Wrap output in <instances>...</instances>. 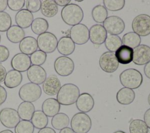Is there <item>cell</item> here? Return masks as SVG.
Masks as SVG:
<instances>
[{
    "instance_id": "6da1fadb",
    "label": "cell",
    "mask_w": 150,
    "mask_h": 133,
    "mask_svg": "<svg viewBox=\"0 0 150 133\" xmlns=\"http://www.w3.org/2000/svg\"><path fill=\"white\" fill-rule=\"evenodd\" d=\"M80 96L79 87L72 83H67L61 86L57 94V100L60 104L70 105L74 104Z\"/></svg>"
},
{
    "instance_id": "7a4b0ae2",
    "label": "cell",
    "mask_w": 150,
    "mask_h": 133,
    "mask_svg": "<svg viewBox=\"0 0 150 133\" xmlns=\"http://www.w3.org/2000/svg\"><path fill=\"white\" fill-rule=\"evenodd\" d=\"M84 16L81 8L76 4H69L61 11V17L63 22L68 25L74 26L79 24Z\"/></svg>"
},
{
    "instance_id": "3957f363",
    "label": "cell",
    "mask_w": 150,
    "mask_h": 133,
    "mask_svg": "<svg viewBox=\"0 0 150 133\" xmlns=\"http://www.w3.org/2000/svg\"><path fill=\"white\" fill-rule=\"evenodd\" d=\"M120 81L124 87L130 89L139 87L143 81L142 74L135 69H128L122 71L120 74Z\"/></svg>"
},
{
    "instance_id": "277c9868",
    "label": "cell",
    "mask_w": 150,
    "mask_h": 133,
    "mask_svg": "<svg viewBox=\"0 0 150 133\" xmlns=\"http://www.w3.org/2000/svg\"><path fill=\"white\" fill-rule=\"evenodd\" d=\"M70 125L75 133H87L91 128V120L87 114L77 112L73 116Z\"/></svg>"
},
{
    "instance_id": "5b68a950",
    "label": "cell",
    "mask_w": 150,
    "mask_h": 133,
    "mask_svg": "<svg viewBox=\"0 0 150 133\" xmlns=\"http://www.w3.org/2000/svg\"><path fill=\"white\" fill-rule=\"evenodd\" d=\"M20 98L26 102H35L42 95L41 87L36 84L28 83L21 86L18 93Z\"/></svg>"
},
{
    "instance_id": "8992f818",
    "label": "cell",
    "mask_w": 150,
    "mask_h": 133,
    "mask_svg": "<svg viewBox=\"0 0 150 133\" xmlns=\"http://www.w3.org/2000/svg\"><path fill=\"white\" fill-rule=\"evenodd\" d=\"M36 40L39 50L45 53H51L57 48V39L51 32H46L38 35Z\"/></svg>"
},
{
    "instance_id": "52a82bcc",
    "label": "cell",
    "mask_w": 150,
    "mask_h": 133,
    "mask_svg": "<svg viewBox=\"0 0 150 133\" xmlns=\"http://www.w3.org/2000/svg\"><path fill=\"white\" fill-rule=\"evenodd\" d=\"M132 29L139 36L150 35V16L140 14L135 16L132 22Z\"/></svg>"
},
{
    "instance_id": "ba28073f",
    "label": "cell",
    "mask_w": 150,
    "mask_h": 133,
    "mask_svg": "<svg viewBox=\"0 0 150 133\" xmlns=\"http://www.w3.org/2000/svg\"><path fill=\"white\" fill-rule=\"evenodd\" d=\"M54 69L57 74L66 77L74 71V64L73 60L67 56L58 57L54 62Z\"/></svg>"
},
{
    "instance_id": "9c48e42d",
    "label": "cell",
    "mask_w": 150,
    "mask_h": 133,
    "mask_svg": "<svg viewBox=\"0 0 150 133\" xmlns=\"http://www.w3.org/2000/svg\"><path fill=\"white\" fill-rule=\"evenodd\" d=\"M70 37L77 45H83L89 40V30L84 24L73 26L70 30Z\"/></svg>"
},
{
    "instance_id": "30bf717a",
    "label": "cell",
    "mask_w": 150,
    "mask_h": 133,
    "mask_svg": "<svg viewBox=\"0 0 150 133\" xmlns=\"http://www.w3.org/2000/svg\"><path fill=\"white\" fill-rule=\"evenodd\" d=\"M18 111L12 108H4L0 111V121L8 128H13L20 122Z\"/></svg>"
},
{
    "instance_id": "8fae6325",
    "label": "cell",
    "mask_w": 150,
    "mask_h": 133,
    "mask_svg": "<svg viewBox=\"0 0 150 133\" xmlns=\"http://www.w3.org/2000/svg\"><path fill=\"white\" fill-rule=\"evenodd\" d=\"M103 27L110 35H118L123 32L125 29L124 21L117 16H110L104 21Z\"/></svg>"
},
{
    "instance_id": "7c38bea8",
    "label": "cell",
    "mask_w": 150,
    "mask_h": 133,
    "mask_svg": "<svg viewBox=\"0 0 150 133\" xmlns=\"http://www.w3.org/2000/svg\"><path fill=\"white\" fill-rule=\"evenodd\" d=\"M99 65L104 71L107 73H112L117 70L119 63L115 54L110 52H105L100 57Z\"/></svg>"
},
{
    "instance_id": "4fadbf2b",
    "label": "cell",
    "mask_w": 150,
    "mask_h": 133,
    "mask_svg": "<svg viewBox=\"0 0 150 133\" xmlns=\"http://www.w3.org/2000/svg\"><path fill=\"white\" fill-rule=\"evenodd\" d=\"M30 57L22 53L15 54L11 59V65L13 70L19 72L27 71L31 66Z\"/></svg>"
},
{
    "instance_id": "5bb4252c",
    "label": "cell",
    "mask_w": 150,
    "mask_h": 133,
    "mask_svg": "<svg viewBox=\"0 0 150 133\" xmlns=\"http://www.w3.org/2000/svg\"><path fill=\"white\" fill-rule=\"evenodd\" d=\"M150 61V47L140 45L133 49L132 62L137 65L146 64Z\"/></svg>"
},
{
    "instance_id": "9a60e30c",
    "label": "cell",
    "mask_w": 150,
    "mask_h": 133,
    "mask_svg": "<svg viewBox=\"0 0 150 133\" xmlns=\"http://www.w3.org/2000/svg\"><path fill=\"white\" fill-rule=\"evenodd\" d=\"M107 32L100 24H96L91 26L89 29V39L94 45H100L105 41Z\"/></svg>"
},
{
    "instance_id": "2e32d148",
    "label": "cell",
    "mask_w": 150,
    "mask_h": 133,
    "mask_svg": "<svg viewBox=\"0 0 150 133\" xmlns=\"http://www.w3.org/2000/svg\"><path fill=\"white\" fill-rule=\"evenodd\" d=\"M27 77L30 83L40 85L45 81L47 73L42 67L32 65L27 70Z\"/></svg>"
},
{
    "instance_id": "e0dca14e",
    "label": "cell",
    "mask_w": 150,
    "mask_h": 133,
    "mask_svg": "<svg viewBox=\"0 0 150 133\" xmlns=\"http://www.w3.org/2000/svg\"><path fill=\"white\" fill-rule=\"evenodd\" d=\"M61 87V83L55 74L48 76L42 84L44 93L50 96L56 95Z\"/></svg>"
},
{
    "instance_id": "ac0fdd59",
    "label": "cell",
    "mask_w": 150,
    "mask_h": 133,
    "mask_svg": "<svg viewBox=\"0 0 150 133\" xmlns=\"http://www.w3.org/2000/svg\"><path fill=\"white\" fill-rule=\"evenodd\" d=\"M76 104L77 109L80 112L86 113L90 111L93 108L94 100L91 95L87 93H83L80 94Z\"/></svg>"
},
{
    "instance_id": "d6986e66",
    "label": "cell",
    "mask_w": 150,
    "mask_h": 133,
    "mask_svg": "<svg viewBox=\"0 0 150 133\" xmlns=\"http://www.w3.org/2000/svg\"><path fill=\"white\" fill-rule=\"evenodd\" d=\"M15 20L17 25L23 29L31 25L33 21V15L26 9H22L16 13Z\"/></svg>"
},
{
    "instance_id": "ffe728a7",
    "label": "cell",
    "mask_w": 150,
    "mask_h": 133,
    "mask_svg": "<svg viewBox=\"0 0 150 133\" xmlns=\"http://www.w3.org/2000/svg\"><path fill=\"white\" fill-rule=\"evenodd\" d=\"M57 49L59 53L64 56L70 55L75 49V43L69 36H63L57 42Z\"/></svg>"
},
{
    "instance_id": "44dd1931",
    "label": "cell",
    "mask_w": 150,
    "mask_h": 133,
    "mask_svg": "<svg viewBox=\"0 0 150 133\" xmlns=\"http://www.w3.org/2000/svg\"><path fill=\"white\" fill-rule=\"evenodd\" d=\"M19 48L21 53L28 56L31 55L38 50L37 40L32 36L25 37L19 43Z\"/></svg>"
},
{
    "instance_id": "7402d4cb",
    "label": "cell",
    "mask_w": 150,
    "mask_h": 133,
    "mask_svg": "<svg viewBox=\"0 0 150 133\" xmlns=\"http://www.w3.org/2000/svg\"><path fill=\"white\" fill-rule=\"evenodd\" d=\"M60 109V104L54 98L46 99L42 105V110L44 114L49 117H52L59 113Z\"/></svg>"
},
{
    "instance_id": "603a6c76",
    "label": "cell",
    "mask_w": 150,
    "mask_h": 133,
    "mask_svg": "<svg viewBox=\"0 0 150 133\" xmlns=\"http://www.w3.org/2000/svg\"><path fill=\"white\" fill-rule=\"evenodd\" d=\"M115 56L118 63L121 64H128L132 62L133 49L125 45H122L116 50Z\"/></svg>"
},
{
    "instance_id": "cb8c5ba5",
    "label": "cell",
    "mask_w": 150,
    "mask_h": 133,
    "mask_svg": "<svg viewBox=\"0 0 150 133\" xmlns=\"http://www.w3.org/2000/svg\"><path fill=\"white\" fill-rule=\"evenodd\" d=\"M135 97V94L133 90L123 87L120 89L117 94L116 99L118 103L122 105H129L131 104Z\"/></svg>"
},
{
    "instance_id": "d4e9b609",
    "label": "cell",
    "mask_w": 150,
    "mask_h": 133,
    "mask_svg": "<svg viewBox=\"0 0 150 133\" xmlns=\"http://www.w3.org/2000/svg\"><path fill=\"white\" fill-rule=\"evenodd\" d=\"M22 81V74L21 72L11 70L6 73L4 79L5 86L9 88H13L21 84Z\"/></svg>"
},
{
    "instance_id": "484cf974",
    "label": "cell",
    "mask_w": 150,
    "mask_h": 133,
    "mask_svg": "<svg viewBox=\"0 0 150 133\" xmlns=\"http://www.w3.org/2000/svg\"><path fill=\"white\" fill-rule=\"evenodd\" d=\"M17 111L22 120L30 121L35 111V108L32 103L23 101L19 105Z\"/></svg>"
},
{
    "instance_id": "4316f807",
    "label": "cell",
    "mask_w": 150,
    "mask_h": 133,
    "mask_svg": "<svg viewBox=\"0 0 150 133\" xmlns=\"http://www.w3.org/2000/svg\"><path fill=\"white\" fill-rule=\"evenodd\" d=\"M24 30L18 25H12L6 31L8 39L13 43H18L25 37Z\"/></svg>"
},
{
    "instance_id": "83f0119b",
    "label": "cell",
    "mask_w": 150,
    "mask_h": 133,
    "mask_svg": "<svg viewBox=\"0 0 150 133\" xmlns=\"http://www.w3.org/2000/svg\"><path fill=\"white\" fill-rule=\"evenodd\" d=\"M58 6L54 0H44L42 2L40 11L42 14L47 18L55 16L58 12Z\"/></svg>"
},
{
    "instance_id": "f1b7e54d",
    "label": "cell",
    "mask_w": 150,
    "mask_h": 133,
    "mask_svg": "<svg viewBox=\"0 0 150 133\" xmlns=\"http://www.w3.org/2000/svg\"><path fill=\"white\" fill-rule=\"evenodd\" d=\"M69 122V117L67 114L63 112H59L53 116L51 120V124L52 127L57 130H61L67 127Z\"/></svg>"
},
{
    "instance_id": "f546056e",
    "label": "cell",
    "mask_w": 150,
    "mask_h": 133,
    "mask_svg": "<svg viewBox=\"0 0 150 133\" xmlns=\"http://www.w3.org/2000/svg\"><path fill=\"white\" fill-rule=\"evenodd\" d=\"M31 122L35 128L41 129L48 124V118L42 111H35L31 119Z\"/></svg>"
},
{
    "instance_id": "4dcf8cb0",
    "label": "cell",
    "mask_w": 150,
    "mask_h": 133,
    "mask_svg": "<svg viewBox=\"0 0 150 133\" xmlns=\"http://www.w3.org/2000/svg\"><path fill=\"white\" fill-rule=\"evenodd\" d=\"M141 42V37L134 32L125 33L122 38L123 45L128 46L132 49H135L140 45Z\"/></svg>"
},
{
    "instance_id": "1f68e13d",
    "label": "cell",
    "mask_w": 150,
    "mask_h": 133,
    "mask_svg": "<svg viewBox=\"0 0 150 133\" xmlns=\"http://www.w3.org/2000/svg\"><path fill=\"white\" fill-rule=\"evenodd\" d=\"M31 30L38 35L47 32L49 28V23L46 19L42 18H36L33 19L31 25Z\"/></svg>"
},
{
    "instance_id": "d6a6232c",
    "label": "cell",
    "mask_w": 150,
    "mask_h": 133,
    "mask_svg": "<svg viewBox=\"0 0 150 133\" xmlns=\"http://www.w3.org/2000/svg\"><path fill=\"white\" fill-rule=\"evenodd\" d=\"M106 49L110 52H115L122 45V40L118 35H109L107 36L104 42Z\"/></svg>"
},
{
    "instance_id": "836d02e7",
    "label": "cell",
    "mask_w": 150,
    "mask_h": 133,
    "mask_svg": "<svg viewBox=\"0 0 150 133\" xmlns=\"http://www.w3.org/2000/svg\"><path fill=\"white\" fill-rule=\"evenodd\" d=\"M91 16L95 22L101 23L108 17V11L103 5H98L93 8Z\"/></svg>"
},
{
    "instance_id": "e575fe53",
    "label": "cell",
    "mask_w": 150,
    "mask_h": 133,
    "mask_svg": "<svg viewBox=\"0 0 150 133\" xmlns=\"http://www.w3.org/2000/svg\"><path fill=\"white\" fill-rule=\"evenodd\" d=\"M129 130L130 133H148L149 128L144 121L135 119L130 122Z\"/></svg>"
},
{
    "instance_id": "d590c367",
    "label": "cell",
    "mask_w": 150,
    "mask_h": 133,
    "mask_svg": "<svg viewBox=\"0 0 150 133\" xmlns=\"http://www.w3.org/2000/svg\"><path fill=\"white\" fill-rule=\"evenodd\" d=\"M35 127L30 121L22 120L15 128V133H33Z\"/></svg>"
},
{
    "instance_id": "8d00e7d4",
    "label": "cell",
    "mask_w": 150,
    "mask_h": 133,
    "mask_svg": "<svg viewBox=\"0 0 150 133\" xmlns=\"http://www.w3.org/2000/svg\"><path fill=\"white\" fill-rule=\"evenodd\" d=\"M124 0H104V6L110 11H118L125 6Z\"/></svg>"
},
{
    "instance_id": "74e56055",
    "label": "cell",
    "mask_w": 150,
    "mask_h": 133,
    "mask_svg": "<svg viewBox=\"0 0 150 133\" xmlns=\"http://www.w3.org/2000/svg\"><path fill=\"white\" fill-rule=\"evenodd\" d=\"M47 54L41 50H36L30 56V62L32 65L39 66L43 64L46 62Z\"/></svg>"
},
{
    "instance_id": "f35d334b",
    "label": "cell",
    "mask_w": 150,
    "mask_h": 133,
    "mask_svg": "<svg viewBox=\"0 0 150 133\" xmlns=\"http://www.w3.org/2000/svg\"><path fill=\"white\" fill-rule=\"evenodd\" d=\"M12 25V19L7 12H0V32L7 31Z\"/></svg>"
},
{
    "instance_id": "ab89813d",
    "label": "cell",
    "mask_w": 150,
    "mask_h": 133,
    "mask_svg": "<svg viewBox=\"0 0 150 133\" xmlns=\"http://www.w3.org/2000/svg\"><path fill=\"white\" fill-rule=\"evenodd\" d=\"M26 2V8L31 13H35L40 10L42 1L40 0H27Z\"/></svg>"
},
{
    "instance_id": "60d3db41",
    "label": "cell",
    "mask_w": 150,
    "mask_h": 133,
    "mask_svg": "<svg viewBox=\"0 0 150 133\" xmlns=\"http://www.w3.org/2000/svg\"><path fill=\"white\" fill-rule=\"evenodd\" d=\"M25 4V0H8V6L13 11H19L22 9Z\"/></svg>"
},
{
    "instance_id": "b9f144b4",
    "label": "cell",
    "mask_w": 150,
    "mask_h": 133,
    "mask_svg": "<svg viewBox=\"0 0 150 133\" xmlns=\"http://www.w3.org/2000/svg\"><path fill=\"white\" fill-rule=\"evenodd\" d=\"M9 56V50L4 46L0 45V63L6 61Z\"/></svg>"
},
{
    "instance_id": "7bdbcfd3",
    "label": "cell",
    "mask_w": 150,
    "mask_h": 133,
    "mask_svg": "<svg viewBox=\"0 0 150 133\" xmlns=\"http://www.w3.org/2000/svg\"><path fill=\"white\" fill-rule=\"evenodd\" d=\"M7 98V92L6 89L0 85V105L5 103Z\"/></svg>"
},
{
    "instance_id": "ee69618b",
    "label": "cell",
    "mask_w": 150,
    "mask_h": 133,
    "mask_svg": "<svg viewBox=\"0 0 150 133\" xmlns=\"http://www.w3.org/2000/svg\"><path fill=\"white\" fill-rule=\"evenodd\" d=\"M144 122L148 126V128H150V108L148 109L145 111L144 116Z\"/></svg>"
},
{
    "instance_id": "f6af8a7d",
    "label": "cell",
    "mask_w": 150,
    "mask_h": 133,
    "mask_svg": "<svg viewBox=\"0 0 150 133\" xmlns=\"http://www.w3.org/2000/svg\"><path fill=\"white\" fill-rule=\"evenodd\" d=\"M6 75V71L5 67L0 63V83L4 81Z\"/></svg>"
},
{
    "instance_id": "bcb514c9",
    "label": "cell",
    "mask_w": 150,
    "mask_h": 133,
    "mask_svg": "<svg viewBox=\"0 0 150 133\" xmlns=\"http://www.w3.org/2000/svg\"><path fill=\"white\" fill-rule=\"evenodd\" d=\"M54 1L57 6L59 5L63 7L69 5L70 2V0H55Z\"/></svg>"
},
{
    "instance_id": "7dc6e473",
    "label": "cell",
    "mask_w": 150,
    "mask_h": 133,
    "mask_svg": "<svg viewBox=\"0 0 150 133\" xmlns=\"http://www.w3.org/2000/svg\"><path fill=\"white\" fill-rule=\"evenodd\" d=\"M144 71L146 77L150 79V61L144 66Z\"/></svg>"
},
{
    "instance_id": "c3c4849f",
    "label": "cell",
    "mask_w": 150,
    "mask_h": 133,
    "mask_svg": "<svg viewBox=\"0 0 150 133\" xmlns=\"http://www.w3.org/2000/svg\"><path fill=\"white\" fill-rule=\"evenodd\" d=\"M38 133H56V131L50 127H45L40 129Z\"/></svg>"
},
{
    "instance_id": "681fc988",
    "label": "cell",
    "mask_w": 150,
    "mask_h": 133,
    "mask_svg": "<svg viewBox=\"0 0 150 133\" xmlns=\"http://www.w3.org/2000/svg\"><path fill=\"white\" fill-rule=\"evenodd\" d=\"M8 6V1L0 0V12H4Z\"/></svg>"
},
{
    "instance_id": "f907efd6",
    "label": "cell",
    "mask_w": 150,
    "mask_h": 133,
    "mask_svg": "<svg viewBox=\"0 0 150 133\" xmlns=\"http://www.w3.org/2000/svg\"><path fill=\"white\" fill-rule=\"evenodd\" d=\"M59 133H75L71 128L66 127L62 129H61Z\"/></svg>"
},
{
    "instance_id": "816d5d0a",
    "label": "cell",
    "mask_w": 150,
    "mask_h": 133,
    "mask_svg": "<svg viewBox=\"0 0 150 133\" xmlns=\"http://www.w3.org/2000/svg\"><path fill=\"white\" fill-rule=\"evenodd\" d=\"M0 133H13V132L10 129H5L3 131H1Z\"/></svg>"
},
{
    "instance_id": "f5cc1de1",
    "label": "cell",
    "mask_w": 150,
    "mask_h": 133,
    "mask_svg": "<svg viewBox=\"0 0 150 133\" xmlns=\"http://www.w3.org/2000/svg\"><path fill=\"white\" fill-rule=\"evenodd\" d=\"M113 133H126V132H124L122 131H115V132H114Z\"/></svg>"
},
{
    "instance_id": "db71d44e",
    "label": "cell",
    "mask_w": 150,
    "mask_h": 133,
    "mask_svg": "<svg viewBox=\"0 0 150 133\" xmlns=\"http://www.w3.org/2000/svg\"><path fill=\"white\" fill-rule=\"evenodd\" d=\"M148 104H149V105H150V93L149 94L148 97Z\"/></svg>"
},
{
    "instance_id": "11a10c76",
    "label": "cell",
    "mask_w": 150,
    "mask_h": 133,
    "mask_svg": "<svg viewBox=\"0 0 150 133\" xmlns=\"http://www.w3.org/2000/svg\"><path fill=\"white\" fill-rule=\"evenodd\" d=\"M1 35H0V43H1Z\"/></svg>"
}]
</instances>
